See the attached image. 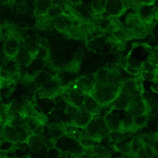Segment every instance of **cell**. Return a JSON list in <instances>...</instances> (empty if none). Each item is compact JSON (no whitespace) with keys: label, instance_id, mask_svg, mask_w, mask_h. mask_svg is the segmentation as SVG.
I'll use <instances>...</instances> for the list:
<instances>
[{"label":"cell","instance_id":"obj_1","mask_svg":"<svg viewBox=\"0 0 158 158\" xmlns=\"http://www.w3.org/2000/svg\"><path fill=\"white\" fill-rule=\"evenodd\" d=\"M121 91V86L112 84H95L94 89L90 95L100 105L113 102Z\"/></svg>","mask_w":158,"mask_h":158},{"label":"cell","instance_id":"obj_2","mask_svg":"<svg viewBox=\"0 0 158 158\" xmlns=\"http://www.w3.org/2000/svg\"><path fill=\"white\" fill-rule=\"evenodd\" d=\"M84 129L86 137L97 143L105 138L111 132L105 118L101 117L92 119Z\"/></svg>","mask_w":158,"mask_h":158},{"label":"cell","instance_id":"obj_3","mask_svg":"<svg viewBox=\"0 0 158 158\" xmlns=\"http://www.w3.org/2000/svg\"><path fill=\"white\" fill-rule=\"evenodd\" d=\"M140 5L138 0H106L105 12L109 15L118 17L130 8L135 11Z\"/></svg>","mask_w":158,"mask_h":158},{"label":"cell","instance_id":"obj_4","mask_svg":"<svg viewBox=\"0 0 158 158\" xmlns=\"http://www.w3.org/2000/svg\"><path fill=\"white\" fill-rule=\"evenodd\" d=\"M31 132L26 125H19L16 127L5 125L1 129V137L11 143L23 142L30 135Z\"/></svg>","mask_w":158,"mask_h":158},{"label":"cell","instance_id":"obj_5","mask_svg":"<svg viewBox=\"0 0 158 158\" xmlns=\"http://www.w3.org/2000/svg\"><path fill=\"white\" fill-rule=\"evenodd\" d=\"M126 110L134 117L147 114L148 106L142 96L138 95L132 97Z\"/></svg>","mask_w":158,"mask_h":158},{"label":"cell","instance_id":"obj_6","mask_svg":"<svg viewBox=\"0 0 158 158\" xmlns=\"http://www.w3.org/2000/svg\"><path fill=\"white\" fill-rule=\"evenodd\" d=\"M157 9V8L154 5H140L134 12L142 21L146 23H153L157 22L154 21Z\"/></svg>","mask_w":158,"mask_h":158},{"label":"cell","instance_id":"obj_7","mask_svg":"<svg viewBox=\"0 0 158 158\" xmlns=\"http://www.w3.org/2000/svg\"><path fill=\"white\" fill-rule=\"evenodd\" d=\"M93 115L83 108H79L72 119V125L83 128L91 121Z\"/></svg>","mask_w":158,"mask_h":158},{"label":"cell","instance_id":"obj_8","mask_svg":"<svg viewBox=\"0 0 158 158\" xmlns=\"http://www.w3.org/2000/svg\"><path fill=\"white\" fill-rule=\"evenodd\" d=\"M117 112L120 120L121 128L120 131L123 132L126 131L135 132L137 130L135 127L134 118L126 110H118Z\"/></svg>","mask_w":158,"mask_h":158},{"label":"cell","instance_id":"obj_9","mask_svg":"<svg viewBox=\"0 0 158 158\" xmlns=\"http://www.w3.org/2000/svg\"><path fill=\"white\" fill-rule=\"evenodd\" d=\"M140 82L135 79L124 80L121 86V91L128 94L131 96L140 95L141 86Z\"/></svg>","mask_w":158,"mask_h":158},{"label":"cell","instance_id":"obj_10","mask_svg":"<svg viewBox=\"0 0 158 158\" xmlns=\"http://www.w3.org/2000/svg\"><path fill=\"white\" fill-rule=\"evenodd\" d=\"M95 75L83 77L79 79L76 83L77 88L86 94L90 95L94 89L95 85Z\"/></svg>","mask_w":158,"mask_h":158},{"label":"cell","instance_id":"obj_11","mask_svg":"<svg viewBox=\"0 0 158 158\" xmlns=\"http://www.w3.org/2000/svg\"><path fill=\"white\" fill-rule=\"evenodd\" d=\"M132 97H133L120 91L117 96L112 102L114 109L117 110H126L129 106Z\"/></svg>","mask_w":158,"mask_h":158},{"label":"cell","instance_id":"obj_12","mask_svg":"<svg viewBox=\"0 0 158 158\" xmlns=\"http://www.w3.org/2000/svg\"><path fill=\"white\" fill-rule=\"evenodd\" d=\"M105 121L111 132L120 131L121 122L117 113L109 112L105 116Z\"/></svg>","mask_w":158,"mask_h":158},{"label":"cell","instance_id":"obj_13","mask_svg":"<svg viewBox=\"0 0 158 158\" xmlns=\"http://www.w3.org/2000/svg\"><path fill=\"white\" fill-rule=\"evenodd\" d=\"M52 6V0H37L35 4V15L38 16H43L47 14Z\"/></svg>","mask_w":158,"mask_h":158},{"label":"cell","instance_id":"obj_14","mask_svg":"<svg viewBox=\"0 0 158 158\" xmlns=\"http://www.w3.org/2000/svg\"><path fill=\"white\" fill-rule=\"evenodd\" d=\"M100 105L92 97L87 94L86 95L82 108L86 110L94 115L99 111Z\"/></svg>","mask_w":158,"mask_h":158},{"label":"cell","instance_id":"obj_15","mask_svg":"<svg viewBox=\"0 0 158 158\" xmlns=\"http://www.w3.org/2000/svg\"><path fill=\"white\" fill-rule=\"evenodd\" d=\"M4 50L7 55L15 57L19 50L18 41L14 38L9 39L5 43Z\"/></svg>","mask_w":158,"mask_h":158},{"label":"cell","instance_id":"obj_16","mask_svg":"<svg viewBox=\"0 0 158 158\" xmlns=\"http://www.w3.org/2000/svg\"><path fill=\"white\" fill-rule=\"evenodd\" d=\"M143 63L133 57L127 58V64L124 69L131 75H135L140 72Z\"/></svg>","mask_w":158,"mask_h":158},{"label":"cell","instance_id":"obj_17","mask_svg":"<svg viewBox=\"0 0 158 158\" xmlns=\"http://www.w3.org/2000/svg\"><path fill=\"white\" fill-rule=\"evenodd\" d=\"M106 137L108 143L112 148H115L117 144L125 141L123 133L121 131L111 132Z\"/></svg>","mask_w":158,"mask_h":158},{"label":"cell","instance_id":"obj_18","mask_svg":"<svg viewBox=\"0 0 158 158\" xmlns=\"http://www.w3.org/2000/svg\"><path fill=\"white\" fill-rule=\"evenodd\" d=\"M92 149L91 155L96 158H111V151L106 148L96 146Z\"/></svg>","mask_w":158,"mask_h":158},{"label":"cell","instance_id":"obj_19","mask_svg":"<svg viewBox=\"0 0 158 158\" xmlns=\"http://www.w3.org/2000/svg\"><path fill=\"white\" fill-rule=\"evenodd\" d=\"M15 57L17 62L21 65H28L30 62V56L28 52L22 48L19 50Z\"/></svg>","mask_w":158,"mask_h":158},{"label":"cell","instance_id":"obj_20","mask_svg":"<svg viewBox=\"0 0 158 158\" xmlns=\"http://www.w3.org/2000/svg\"><path fill=\"white\" fill-rule=\"evenodd\" d=\"M138 136L143 144L147 145L152 148L154 144L158 140V135L156 133L154 134H143Z\"/></svg>","mask_w":158,"mask_h":158},{"label":"cell","instance_id":"obj_21","mask_svg":"<svg viewBox=\"0 0 158 158\" xmlns=\"http://www.w3.org/2000/svg\"><path fill=\"white\" fill-rule=\"evenodd\" d=\"M106 0H92V7L94 13L101 15L105 12Z\"/></svg>","mask_w":158,"mask_h":158},{"label":"cell","instance_id":"obj_22","mask_svg":"<svg viewBox=\"0 0 158 158\" xmlns=\"http://www.w3.org/2000/svg\"><path fill=\"white\" fill-rule=\"evenodd\" d=\"M112 35L120 43L124 44L126 41L129 40L127 33H126V28L125 27L124 25L121 27L117 30L114 33H112Z\"/></svg>","mask_w":158,"mask_h":158},{"label":"cell","instance_id":"obj_23","mask_svg":"<svg viewBox=\"0 0 158 158\" xmlns=\"http://www.w3.org/2000/svg\"><path fill=\"white\" fill-rule=\"evenodd\" d=\"M135 127L136 130L143 128L146 125L148 120V116L147 114L133 117Z\"/></svg>","mask_w":158,"mask_h":158},{"label":"cell","instance_id":"obj_24","mask_svg":"<svg viewBox=\"0 0 158 158\" xmlns=\"http://www.w3.org/2000/svg\"><path fill=\"white\" fill-rule=\"evenodd\" d=\"M62 13L63 11L61 7L58 6H53L45 15L48 19L53 20L54 19L62 15Z\"/></svg>","mask_w":158,"mask_h":158},{"label":"cell","instance_id":"obj_25","mask_svg":"<svg viewBox=\"0 0 158 158\" xmlns=\"http://www.w3.org/2000/svg\"><path fill=\"white\" fill-rule=\"evenodd\" d=\"M158 69V66L155 65L150 64L149 62H144L142 64V67L140 69V72H151L156 74V71Z\"/></svg>","mask_w":158,"mask_h":158},{"label":"cell","instance_id":"obj_26","mask_svg":"<svg viewBox=\"0 0 158 158\" xmlns=\"http://www.w3.org/2000/svg\"><path fill=\"white\" fill-rule=\"evenodd\" d=\"M118 150L123 155L126 156L132 151V141L122 144L118 147Z\"/></svg>","mask_w":158,"mask_h":158},{"label":"cell","instance_id":"obj_27","mask_svg":"<svg viewBox=\"0 0 158 158\" xmlns=\"http://www.w3.org/2000/svg\"><path fill=\"white\" fill-rule=\"evenodd\" d=\"M147 62L150 64L158 66V49L154 50L148 57Z\"/></svg>","mask_w":158,"mask_h":158},{"label":"cell","instance_id":"obj_28","mask_svg":"<svg viewBox=\"0 0 158 158\" xmlns=\"http://www.w3.org/2000/svg\"><path fill=\"white\" fill-rule=\"evenodd\" d=\"M143 144V147L147 155L148 158H156V157H157L153 148H152L148 146L147 145L144 144Z\"/></svg>","mask_w":158,"mask_h":158},{"label":"cell","instance_id":"obj_29","mask_svg":"<svg viewBox=\"0 0 158 158\" xmlns=\"http://www.w3.org/2000/svg\"><path fill=\"white\" fill-rule=\"evenodd\" d=\"M141 73L143 76V78L147 81H153L155 79V73L151 72H143Z\"/></svg>","mask_w":158,"mask_h":158},{"label":"cell","instance_id":"obj_30","mask_svg":"<svg viewBox=\"0 0 158 158\" xmlns=\"http://www.w3.org/2000/svg\"><path fill=\"white\" fill-rule=\"evenodd\" d=\"M136 156L137 158H149L145 151L143 145L139 148L136 152Z\"/></svg>","mask_w":158,"mask_h":158},{"label":"cell","instance_id":"obj_31","mask_svg":"<svg viewBox=\"0 0 158 158\" xmlns=\"http://www.w3.org/2000/svg\"><path fill=\"white\" fill-rule=\"evenodd\" d=\"M153 148L156 155L158 157V140L154 144Z\"/></svg>","mask_w":158,"mask_h":158},{"label":"cell","instance_id":"obj_32","mask_svg":"<svg viewBox=\"0 0 158 158\" xmlns=\"http://www.w3.org/2000/svg\"><path fill=\"white\" fill-rule=\"evenodd\" d=\"M152 89L154 92L158 93V81L155 83L154 85H152Z\"/></svg>","mask_w":158,"mask_h":158},{"label":"cell","instance_id":"obj_33","mask_svg":"<svg viewBox=\"0 0 158 158\" xmlns=\"http://www.w3.org/2000/svg\"><path fill=\"white\" fill-rule=\"evenodd\" d=\"M70 158H90L89 157L83 155H70Z\"/></svg>","mask_w":158,"mask_h":158},{"label":"cell","instance_id":"obj_34","mask_svg":"<svg viewBox=\"0 0 158 158\" xmlns=\"http://www.w3.org/2000/svg\"><path fill=\"white\" fill-rule=\"evenodd\" d=\"M11 0H1V4H6L11 2Z\"/></svg>","mask_w":158,"mask_h":158},{"label":"cell","instance_id":"obj_35","mask_svg":"<svg viewBox=\"0 0 158 158\" xmlns=\"http://www.w3.org/2000/svg\"><path fill=\"white\" fill-rule=\"evenodd\" d=\"M155 19L158 22V8L157 9L156 13H155Z\"/></svg>","mask_w":158,"mask_h":158},{"label":"cell","instance_id":"obj_36","mask_svg":"<svg viewBox=\"0 0 158 158\" xmlns=\"http://www.w3.org/2000/svg\"><path fill=\"white\" fill-rule=\"evenodd\" d=\"M155 80L156 81H158V69L156 71V74H155Z\"/></svg>","mask_w":158,"mask_h":158},{"label":"cell","instance_id":"obj_37","mask_svg":"<svg viewBox=\"0 0 158 158\" xmlns=\"http://www.w3.org/2000/svg\"><path fill=\"white\" fill-rule=\"evenodd\" d=\"M156 133L158 135V126L157 127V129L156 130Z\"/></svg>","mask_w":158,"mask_h":158},{"label":"cell","instance_id":"obj_38","mask_svg":"<svg viewBox=\"0 0 158 158\" xmlns=\"http://www.w3.org/2000/svg\"><path fill=\"white\" fill-rule=\"evenodd\" d=\"M81 1H82V0H81Z\"/></svg>","mask_w":158,"mask_h":158},{"label":"cell","instance_id":"obj_39","mask_svg":"<svg viewBox=\"0 0 158 158\" xmlns=\"http://www.w3.org/2000/svg\"></svg>","mask_w":158,"mask_h":158}]
</instances>
